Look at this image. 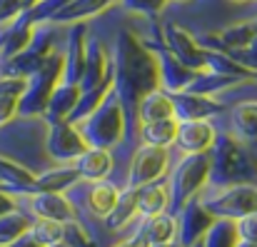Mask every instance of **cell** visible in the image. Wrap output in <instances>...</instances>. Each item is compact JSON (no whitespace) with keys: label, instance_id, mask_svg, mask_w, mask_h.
I'll use <instances>...</instances> for the list:
<instances>
[{"label":"cell","instance_id":"16","mask_svg":"<svg viewBox=\"0 0 257 247\" xmlns=\"http://www.w3.org/2000/svg\"><path fill=\"white\" fill-rule=\"evenodd\" d=\"M120 0H65L53 15H50V25H78L87 23L97 15H102L107 8L117 5Z\"/></svg>","mask_w":257,"mask_h":247},{"label":"cell","instance_id":"14","mask_svg":"<svg viewBox=\"0 0 257 247\" xmlns=\"http://www.w3.org/2000/svg\"><path fill=\"white\" fill-rule=\"evenodd\" d=\"M112 78V60H110V50L100 38H87L85 43V68H83V78H80V87L90 90L97 87L100 82Z\"/></svg>","mask_w":257,"mask_h":247},{"label":"cell","instance_id":"41","mask_svg":"<svg viewBox=\"0 0 257 247\" xmlns=\"http://www.w3.org/2000/svg\"><path fill=\"white\" fill-rule=\"evenodd\" d=\"M50 247H70V245H65V242L60 240V242H55V245H50Z\"/></svg>","mask_w":257,"mask_h":247},{"label":"cell","instance_id":"34","mask_svg":"<svg viewBox=\"0 0 257 247\" xmlns=\"http://www.w3.org/2000/svg\"><path fill=\"white\" fill-rule=\"evenodd\" d=\"M235 227H237L240 240H245V242H255L257 245V212L235 220Z\"/></svg>","mask_w":257,"mask_h":247},{"label":"cell","instance_id":"22","mask_svg":"<svg viewBox=\"0 0 257 247\" xmlns=\"http://www.w3.org/2000/svg\"><path fill=\"white\" fill-rule=\"evenodd\" d=\"M165 117H175V110H172V95L165 92L163 87L148 92V95L138 102V107H135V112H133V120H135L138 125L153 122V120H165Z\"/></svg>","mask_w":257,"mask_h":247},{"label":"cell","instance_id":"15","mask_svg":"<svg viewBox=\"0 0 257 247\" xmlns=\"http://www.w3.org/2000/svg\"><path fill=\"white\" fill-rule=\"evenodd\" d=\"M155 50V58H158V75H160V87L165 90V92H185L192 80H195V75L197 73H192V70H187L175 55H172L170 50H165L163 45H158V48H153Z\"/></svg>","mask_w":257,"mask_h":247},{"label":"cell","instance_id":"10","mask_svg":"<svg viewBox=\"0 0 257 247\" xmlns=\"http://www.w3.org/2000/svg\"><path fill=\"white\" fill-rule=\"evenodd\" d=\"M175 220H177L175 242L180 247H190L202 240V235L207 232V227L212 225L215 217L205 210V205L200 202V195H197V197H192L187 205H182V210L175 215Z\"/></svg>","mask_w":257,"mask_h":247},{"label":"cell","instance_id":"35","mask_svg":"<svg viewBox=\"0 0 257 247\" xmlns=\"http://www.w3.org/2000/svg\"><path fill=\"white\" fill-rule=\"evenodd\" d=\"M18 117V97L15 95H0V125H8Z\"/></svg>","mask_w":257,"mask_h":247},{"label":"cell","instance_id":"40","mask_svg":"<svg viewBox=\"0 0 257 247\" xmlns=\"http://www.w3.org/2000/svg\"><path fill=\"white\" fill-rule=\"evenodd\" d=\"M235 247H257V245H255V242H245V240H240Z\"/></svg>","mask_w":257,"mask_h":247},{"label":"cell","instance_id":"31","mask_svg":"<svg viewBox=\"0 0 257 247\" xmlns=\"http://www.w3.org/2000/svg\"><path fill=\"white\" fill-rule=\"evenodd\" d=\"M170 0H120V5L133 13V15H140V18H148V20H158L165 8H168Z\"/></svg>","mask_w":257,"mask_h":247},{"label":"cell","instance_id":"45","mask_svg":"<svg viewBox=\"0 0 257 247\" xmlns=\"http://www.w3.org/2000/svg\"><path fill=\"white\" fill-rule=\"evenodd\" d=\"M247 3H257V0H247Z\"/></svg>","mask_w":257,"mask_h":247},{"label":"cell","instance_id":"18","mask_svg":"<svg viewBox=\"0 0 257 247\" xmlns=\"http://www.w3.org/2000/svg\"><path fill=\"white\" fill-rule=\"evenodd\" d=\"M80 95H83V87H80V82H65V80H60L58 85H55V90H53V95H50L48 105H45V112H43L45 122L50 125V122L68 120V117L73 115V110H75V105H78Z\"/></svg>","mask_w":257,"mask_h":247},{"label":"cell","instance_id":"19","mask_svg":"<svg viewBox=\"0 0 257 247\" xmlns=\"http://www.w3.org/2000/svg\"><path fill=\"white\" fill-rule=\"evenodd\" d=\"M35 175L33 170H28L25 165L10 158H0V190L15 195V197H28L35 192Z\"/></svg>","mask_w":257,"mask_h":247},{"label":"cell","instance_id":"8","mask_svg":"<svg viewBox=\"0 0 257 247\" xmlns=\"http://www.w3.org/2000/svg\"><path fill=\"white\" fill-rule=\"evenodd\" d=\"M87 150L80 128L70 120L50 122L45 135V153L55 165H73Z\"/></svg>","mask_w":257,"mask_h":247},{"label":"cell","instance_id":"3","mask_svg":"<svg viewBox=\"0 0 257 247\" xmlns=\"http://www.w3.org/2000/svg\"><path fill=\"white\" fill-rule=\"evenodd\" d=\"M127 125H130V117H127V112L122 107V100L115 92V87L105 95V100L87 115L83 122H78L87 148H105V150H112L125 140Z\"/></svg>","mask_w":257,"mask_h":247},{"label":"cell","instance_id":"36","mask_svg":"<svg viewBox=\"0 0 257 247\" xmlns=\"http://www.w3.org/2000/svg\"><path fill=\"white\" fill-rule=\"evenodd\" d=\"M115 247H148V240H145V232H143V222L133 230V235H127L125 240H120Z\"/></svg>","mask_w":257,"mask_h":247},{"label":"cell","instance_id":"23","mask_svg":"<svg viewBox=\"0 0 257 247\" xmlns=\"http://www.w3.org/2000/svg\"><path fill=\"white\" fill-rule=\"evenodd\" d=\"M168 207H170V192L165 180L138 187V217L148 220L160 212H168Z\"/></svg>","mask_w":257,"mask_h":247},{"label":"cell","instance_id":"37","mask_svg":"<svg viewBox=\"0 0 257 247\" xmlns=\"http://www.w3.org/2000/svg\"><path fill=\"white\" fill-rule=\"evenodd\" d=\"M13 210H18V197L10 195V192H5V190H0V217L8 215V212H13Z\"/></svg>","mask_w":257,"mask_h":247},{"label":"cell","instance_id":"26","mask_svg":"<svg viewBox=\"0 0 257 247\" xmlns=\"http://www.w3.org/2000/svg\"><path fill=\"white\" fill-rule=\"evenodd\" d=\"M120 190H122V187H117L112 180L92 182V187H90L87 200H85L87 210H90L95 217L105 220V217L112 212V207H115V202H117V197H120Z\"/></svg>","mask_w":257,"mask_h":247},{"label":"cell","instance_id":"1","mask_svg":"<svg viewBox=\"0 0 257 247\" xmlns=\"http://www.w3.org/2000/svg\"><path fill=\"white\" fill-rule=\"evenodd\" d=\"M112 87L122 100V107L127 117L133 120V112L138 102L160 87L158 75V58L148 40L135 35L133 30H120L112 40Z\"/></svg>","mask_w":257,"mask_h":247},{"label":"cell","instance_id":"11","mask_svg":"<svg viewBox=\"0 0 257 247\" xmlns=\"http://www.w3.org/2000/svg\"><path fill=\"white\" fill-rule=\"evenodd\" d=\"M172 110L180 122L185 120H210L220 112H225V105L215 95H202V92H175L172 95Z\"/></svg>","mask_w":257,"mask_h":247},{"label":"cell","instance_id":"9","mask_svg":"<svg viewBox=\"0 0 257 247\" xmlns=\"http://www.w3.org/2000/svg\"><path fill=\"white\" fill-rule=\"evenodd\" d=\"M170 170V150L165 148H150V145H140L127 167V187H143L158 180H165Z\"/></svg>","mask_w":257,"mask_h":247},{"label":"cell","instance_id":"28","mask_svg":"<svg viewBox=\"0 0 257 247\" xmlns=\"http://www.w3.org/2000/svg\"><path fill=\"white\" fill-rule=\"evenodd\" d=\"M143 232L148 245H158V242H175L177 235V220L172 212H160L155 217L143 220Z\"/></svg>","mask_w":257,"mask_h":247},{"label":"cell","instance_id":"5","mask_svg":"<svg viewBox=\"0 0 257 247\" xmlns=\"http://www.w3.org/2000/svg\"><path fill=\"white\" fill-rule=\"evenodd\" d=\"M60 80H63V53L53 50L45 58V63L25 80V90L18 97V117H43L45 105Z\"/></svg>","mask_w":257,"mask_h":247},{"label":"cell","instance_id":"38","mask_svg":"<svg viewBox=\"0 0 257 247\" xmlns=\"http://www.w3.org/2000/svg\"><path fill=\"white\" fill-rule=\"evenodd\" d=\"M8 247H40V245H38V242H35L30 235H23V237H18L15 242H10Z\"/></svg>","mask_w":257,"mask_h":247},{"label":"cell","instance_id":"43","mask_svg":"<svg viewBox=\"0 0 257 247\" xmlns=\"http://www.w3.org/2000/svg\"><path fill=\"white\" fill-rule=\"evenodd\" d=\"M190 247H202V240H200V242H195V245H190Z\"/></svg>","mask_w":257,"mask_h":247},{"label":"cell","instance_id":"30","mask_svg":"<svg viewBox=\"0 0 257 247\" xmlns=\"http://www.w3.org/2000/svg\"><path fill=\"white\" fill-rule=\"evenodd\" d=\"M28 235L40 247H50L63 240V225L60 222H53V220H33Z\"/></svg>","mask_w":257,"mask_h":247},{"label":"cell","instance_id":"7","mask_svg":"<svg viewBox=\"0 0 257 247\" xmlns=\"http://www.w3.org/2000/svg\"><path fill=\"white\" fill-rule=\"evenodd\" d=\"M165 50H170L172 55L192 73H207V48L200 45V40L182 28L175 20H165L160 25V40H158Z\"/></svg>","mask_w":257,"mask_h":247},{"label":"cell","instance_id":"21","mask_svg":"<svg viewBox=\"0 0 257 247\" xmlns=\"http://www.w3.org/2000/svg\"><path fill=\"white\" fill-rule=\"evenodd\" d=\"M230 133L247 145H257V100H240L232 105Z\"/></svg>","mask_w":257,"mask_h":247},{"label":"cell","instance_id":"42","mask_svg":"<svg viewBox=\"0 0 257 247\" xmlns=\"http://www.w3.org/2000/svg\"><path fill=\"white\" fill-rule=\"evenodd\" d=\"M230 3H235V5H242V3H247V0H230Z\"/></svg>","mask_w":257,"mask_h":247},{"label":"cell","instance_id":"25","mask_svg":"<svg viewBox=\"0 0 257 247\" xmlns=\"http://www.w3.org/2000/svg\"><path fill=\"white\" fill-rule=\"evenodd\" d=\"M80 182L75 165H55L35 175V192H65Z\"/></svg>","mask_w":257,"mask_h":247},{"label":"cell","instance_id":"44","mask_svg":"<svg viewBox=\"0 0 257 247\" xmlns=\"http://www.w3.org/2000/svg\"><path fill=\"white\" fill-rule=\"evenodd\" d=\"M175 3H182L185 5V3H192V0H175Z\"/></svg>","mask_w":257,"mask_h":247},{"label":"cell","instance_id":"12","mask_svg":"<svg viewBox=\"0 0 257 247\" xmlns=\"http://www.w3.org/2000/svg\"><path fill=\"white\" fill-rule=\"evenodd\" d=\"M215 138L217 130L210 120H185L177 125L172 148H177L182 155H200V153H210Z\"/></svg>","mask_w":257,"mask_h":247},{"label":"cell","instance_id":"13","mask_svg":"<svg viewBox=\"0 0 257 247\" xmlns=\"http://www.w3.org/2000/svg\"><path fill=\"white\" fill-rule=\"evenodd\" d=\"M30 202V215L35 220H53V222H70L78 220V212L73 202L65 197V192H33L28 195Z\"/></svg>","mask_w":257,"mask_h":247},{"label":"cell","instance_id":"32","mask_svg":"<svg viewBox=\"0 0 257 247\" xmlns=\"http://www.w3.org/2000/svg\"><path fill=\"white\" fill-rule=\"evenodd\" d=\"M63 242L70 247H97V242L92 240V235L80 220H70L63 225Z\"/></svg>","mask_w":257,"mask_h":247},{"label":"cell","instance_id":"29","mask_svg":"<svg viewBox=\"0 0 257 247\" xmlns=\"http://www.w3.org/2000/svg\"><path fill=\"white\" fill-rule=\"evenodd\" d=\"M240 242L235 220H212L207 232L202 235V247H235Z\"/></svg>","mask_w":257,"mask_h":247},{"label":"cell","instance_id":"4","mask_svg":"<svg viewBox=\"0 0 257 247\" xmlns=\"http://www.w3.org/2000/svg\"><path fill=\"white\" fill-rule=\"evenodd\" d=\"M210 180V155H182V160L170 170L168 177V192H170V207L168 212L177 215L182 205H187L192 197L202 195Z\"/></svg>","mask_w":257,"mask_h":247},{"label":"cell","instance_id":"27","mask_svg":"<svg viewBox=\"0 0 257 247\" xmlns=\"http://www.w3.org/2000/svg\"><path fill=\"white\" fill-rule=\"evenodd\" d=\"M135 217H138V190L125 185L120 190V197H117L112 212L105 217V225H107V230L117 232V230H125Z\"/></svg>","mask_w":257,"mask_h":247},{"label":"cell","instance_id":"20","mask_svg":"<svg viewBox=\"0 0 257 247\" xmlns=\"http://www.w3.org/2000/svg\"><path fill=\"white\" fill-rule=\"evenodd\" d=\"M73 165H75L80 180L92 185V182H100V180H107V177H110V172H112V167H115V158H112V150L87 148Z\"/></svg>","mask_w":257,"mask_h":247},{"label":"cell","instance_id":"33","mask_svg":"<svg viewBox=\"0 0 257 247\" xmlns=\"http://www.w3.org/2000/svg\"><path fill=\"white\" fill-rule=\"evenodd\" d=\"M30 5H33L30 0H0V25L3 23H13Z\"/></svg>","mask_w":257,"mask_h":247},{"label":"cell","instance_id":"39","mask_svg":"<svg viewBox=\"0 0 257 247\" xmlns=\"http://www.w3.org/2000/svg\"><path fill=\"white\" fill-rule=\"evenodd\" d=\"M148 247H180L177 242H158V245H148Z\"/></svg>","mask_w":257,"mask_h":247},{"label":"cell","instance_id":"46","mask_svg":"<svg viewBox=\"0 0 257 247\" xmlns=\"http://www.w3.org/2000/svg\"><path fill=\"white\" fill-rule=\"evenodd\" d=\"M30 3H35V0H30Z\"/></svg>","mask_w":257,"mask_h":247},{"label":"cell","instance_id":"6","mask_svg":"<svg viewBox=\"0 0 257 247\" xmlns=\"http://www.w3.org/2000/svg\"><path fill=\"white\" fill-rule=\"evenodd\" d=\"M200 202L215 220H240L257 212V185H230V187H205Z\"/></svg>","mask_w":257,"mask_h":247},{"label":"cell","instance_id":"24","mask_svg":"<svg viewBox=\"0 0 257 247\" xmlns=\"http://www.w3.org/2000/svg\"><path fill=\"white\" fill-rule=\"evenodd\" d=\"M177 117H165V120H153V122H143L138 125V140L140 145H150V148H165L170 150L177 135Z\"/></svg>","mask_w":257,"mask_h":247},{"label":"cell","instance_id":"2","mask_svg":"<svg viewBox=\"0 0 257 247\" xmlns=\"http://www.w3.org/2000/svg\"><path fill=\"white\" fill-rule=\"evenodd\" d=\"M210 187L257 185V153L232 133H217L210 148Z\"/></svg>","mask_w":257,"mask_h":247},{"label":"cell","instance_id":"17","mask_svg":"<svg viewBox=\"0 0 257 247\" xmlns=\"http://www.w3.org/2000/svg\"><path fill=\"white\" fill-rule=\"evenodd\" d=\"M85 25H70L68 30V43H65V53H63V80L65 82H80L83 78V68H85Z\"/></svg>","mask_w":257,"mask_h":247}]
</instances>
